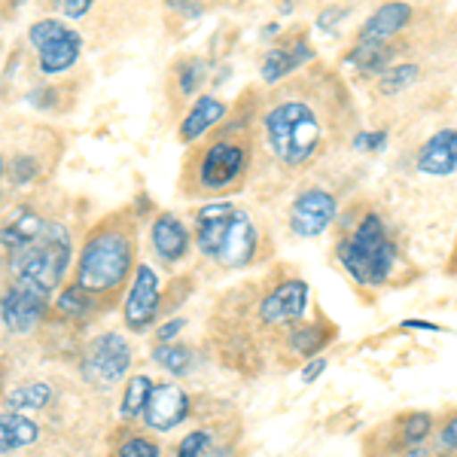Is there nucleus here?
<instances>
[{
    "mask_svg": "<svg viewBox=\"0 0 457 457\" xmlns=\"http://www.w3.org/2000/svg\"><path fill=\"white\" fill-rule=\"evenodd\" d=\"M351 116V98L333 73L287 79L262 110L265 150L284 171H302L348 135Z\"/></svg>",
    "mask_w": 457,
    "mask_h": 457,
    "instance_id": "f257e3e1",
    "label": "nucleus"
},
{
    "mask_svg": "<svg viewBox=\"0 0 457 457\" xmlns=\"http://www.w3.org/2000/svg\"><path fill=\"white\" fill-rule=\"evenodd\" d=\"M0 245L10 250V275L16 287L49 296L71 265V232L34 211H19L4 228Z\"/></svg>",
    "mask_w": 457,
    "mask_h": 457,
    "instance_id": "f03ea898",
    "label": "nucleus"
},
{
    "mask_svg": "<svg viewBox=\"0 0 457 457\" xmlns=\"http://www.w3.org/2000/svg\"><path fill=\"white\" fill-rule=\"evenodd\" d=\"M336 256L360 287H385L400 262V247L390 238L385 220L370 211L336 241Z\"/></svg>",
    "mask_w": 457,
    "mask_h": 457,
    "instance_id": "7ed1b4c3",
    "label": "nucleus"
},
{
    "mask_svg": "<svg viewBox=\"0 0 457 457\" xmlns=\"http://www.w3.org/2000/svg\"><path fill=\"white\" fill-rule=\"evenodd\" d=\"M135 271V247L131 238L120 228H104V232L92 235L79 256L77 287L86 290L88 296L95 293L120 290L125 278Z\"/></svg>",
    "mask_w": 457,
    "mask_h": 457,
    "instance_id": "20e7f679",
    "label": "nucleus"
},
{
    "mask_svg": "<svg viewBox=\"0 0 457 457\" xmlns=\"http://www.w3.org/2000/svg\"><path fill=\"white\" fill-rule=\"evenodd\" d=\"M250 144L238 137H220L211 146H204L202 159H198L195 177L198 187L204 193H226V189L238 187L247 174Z\"/></svg>",
    "mask_w": 457,
    "mask_h": 457,
    "instance_id": "39448f33",
    "label": "nucleus"
},
{
    "mask_svg": "<svg viewBox=\"0 0 457 457\" xmlns=\"http://www.w3.org/2000/svg\"><path fill=\"white\" fill-rule=\"evenodd\" d=\"M28 40H31L34 49L40 53L37 55L40 71L49 73V77L73 68L79 53H83V37L58 19H43V21H37V25H31Z\"/></svg>",
    "mask_w": 457,
    "mask_h": 457,
    "instance_id": "423d86ee",
    "label": "nucleus"
},
{
    "mask_svg": "<svg viewBox=\"0 0 457 457\" xmlns=\"http://www.w3.org/2000/svg\"><path fill=\"white\" fill-rule=\"evenodd\" d=\"M131 366V348L122 336L116 333H101L92 338L83 357V375L88 385L95 387H113L116 381L125 378Z\"/></svg>",
    "mask_w": 457,
    "mask_h": 457,
    "instance_id": "0eeeda50",
    "label": "nucleus"
},
{
    "mask_svg": "<svg viewBox=\"0 0 457 457\" xmlns=\"http://www.w3.org/2000/svg\"><path fill=\"white\" fill-rule=\"evenodd\" d=\"M336 217H338L336 195L323 187H308L293 198L287 226L299 238H317V235H323L336 223Z\"/></svg>",
    "mask_w": 457,
    "mask_h": 457,
    "instance_id": "6e6552de",
    "label": "nucleus"
},
{
    "mask_svg": "<svg viewBox=\"0 0 457 457\" xmlns=\"http://www.w3.org/2000/svg\"><path fill=\"white\" fill-rule=\"evenodd\" d=\"M162 305V287H159V275L153 265H137L135 278H131L129 287V296H125L122 305V317H125V327L141 333V329L150 327L159 314Z\"/></svg>",
    "mask_w": 457,
    "mask_h": 457,
    "instance_id": "1a4fd4ad",
    "label": "nucleus"
},
{
    "mask_svg": "<svg viewBox=\"0 0 457 457\" xmlns=\"http://www.w3.org/2000/svg\"><path fill=\"white\" fill-rule=\"evenodd\" d=\"M256 250H260V232H256L253 217L238 208L228 223L223 241H220L217 253H213V262L223 265V269H247L250 262L256 260Z\"/></svg>",
    "mask_w": 457,
    "mask_h": 457,
    "instance_id": "9d476101",
    "label": "nucleus"
},
{
    "mask_svg": "<svg viewBox=\"0 0 457 457\" xmlns=\"http://www.w3.org/2000/svg\"><path fill=\"white\" fill-rule=\"evenodd\" d=\"M312 62H314L312 40H308L305 34H293L265 53L260 73L269 86H278V83H284V79H293V73H299Z\"/></svg>",
    "mask_w": 457,
    "mask_h": 457,
    "instance_id": "9b49d317",
    "label": "nucleus"
},
{
    "mask_svg": "<svg viewBox=\"0 0 457 457\" xmlns=\"http://www.w3.org/2000/svg\"><path fill=\"white\" fill-rule=\"evenodd\" d=\"M189 415V394L177 385H159L153 387L150 394V403L144 409V424L150 430H159V433H168L174 427H180L187 421Z\"/></svg>",
    "mask_w": 457,
    "mask_h": 457,
    "instance_id": "f8f14e48",
    "label": "nucleus"
},
{
    "mask_svg": "<svg viewBox=\"0 0 457 457\" xmlns=\"http://www.w3.org/2000/svg\"><path fill=\"white\" fill-rule=\"evenodd\" d=\"M415 168L427 177H448L457 171V129H439L427 137L415 156Z\"/></svg>",
    "mask_w": 457,
    "mask_h": 457,
    "instance_id": "ddd939ff",
    "label": "nucleus"
},
{
    "mask_svg": "<svg viewBox=\"0 0 457 457\" xmlns=\"http://www.w3.org/2000/svg\"><path fill=\"white\" fill-rule=\"evenodd\" d=\"M46 312V296L34 290H25V287H12L4 299H0V320H4L6 329L12 333H28L37 320Z\"/></svg>",
    "mask_w": 457,
    "mask_h": 457,
    "instance_id": "4468645a",
    "label": "nucleus"
},
{
    "mask_svg": "<svg viewBox=\"0 0 457 457\" xmlns=\"http://www.w3.org/2000/svg\"><path fill=\"white\" fill-rule=\"evenodd\" d=\"M411 16H415V10H411L409 4H385V6H378V10H375L372 16L363 21L357 43H390L396 34L409 28Z\"/></svg>",
    "mask_w": 457,
    "mask_h": 457,
    "instance_id": "2eb2a0df",
    "label": "nucleus"
},
{
    "mask_svg": "<svg viewBox=\"0 0 457 457\" xmlns=\"http://www.w3.org/2000/svg\"><path fill=\"white\" fill-rule=\"evenodd\" d=\"M153 247H156L159 260L165 262H180L183 256L189 253V232L187 226H183L180 217H174V213H162V217H156V223H153Z\"/></svg>",
    "mask_w": 457,
    "mask_h": 457,
    "instance_id": "dca6fc26",
    "label": "nucleus"
},
{
    "mask_svg": "<svg viewBox=\"0 0 457 457\" xmlns=\"http://www.w3.org/2000/svg\"><path fill=\"white\" fill-rule=\"evenodd\" d=\"M226 101L213 98V95H202V98L195 101L193 107H189V113L183 116L180 122V141L193 144L198 137H204L213 125H220L226 120Z\"/></svg>",
    "mask_w": 457,
    "mask_h": 457,
    "instance_id": "f3484780",
    "label": "nucleus"
},
{
    "mask_svg": "<svg viewBox=\"0 0 457 457\" xmlns=\"http://www.w3.org/2000/svg\"><path fill=\"white\" fill-rule=\"evenodd\" d=\"M329 342H333V327L323 320H305L287 336V348H290L293 357H305V360H314Z\"/></svg>",
    "mask_w": 457,
    "mask_h": 457,
    "instance_id": "a211bd4d",
    "label": "nucleus"
},
{
    "mask_svg": "<svg viewBox=\"0 0 457 457\" xmlns=\"http://www.w3.org/2000/svg\"><path fill=\"white\" fill-rule=\"evenodd\" d=\"M394 58H396L394 43H357L351 49L348 62L363 73H370V77H381L385 71L394 68Z\"/></svg>",
    "mask_w": 457,
    "mask_h": 457,
    "instance_id": "6ab92c4d",
    "label": "nucleus"
},
{
    "mask_svg": "<svg viewBox=\"0 0 457 457\" xmlns=\"http://www.w3.org/2000/svg\"><path fill=\"white\" fill-rule=\"evenodd\" d=\"M37 433H40V427L31 418L16 415V411L4 415L0 418V454H10L16 448L31 445V442H37Z\"/></svg>",
    "mask_w": 457,
    "mask_h": 457,
    "instance_id": "aec40b11",
    "label": "nucleus"
},
{
    "mask_svg": "<svg viewBox=\"0 0 457 457\" xmlns=\"http://www.w3.org/2000/svg\"><path fill=\"white\" fill-rule=\"evenodd\" d=\"M153 387H156V385H153L150 375H131L129 385H125L122 403H120V418H125V421H135V418H141L146 403H150Z\"/></svg>",
    "mask_w": 457,
    "mask_h": 457,
    "instance_id": "412c9836",
    "label": "nucleus"
},
{
    "mask_svg": "<svg viewBox=\"0 0 457 457\" xmlns=\"http://www.w3.org/2000/svg\"><path fill=\"white\" fill-rule=\"evenodd\" d=\"M153 360H156L162 370H168L171 375H189L195 357H193V351H189L187 345L168 342V345H159V348L153 351Z\"/></svg>",
    "mask_w": 457,
    "mask_h": 457,
    "instance_id": "4be33fe9",
    "label": "nucleus"
},
{
    "mask_svg": "<svg viewBox=\"0 0 457 457\" xmlns=\"http://www.w3.org/2000/svg\"><path fill=\"white\" fill-rule=\"evenodd\" d=\"M418 64H394L390 71L381 73V79H378V88H381V95H400L405 92L411 83L418 79Z\"/></svg>",
    "mask_w": 457,
    "mask_h": 457,
    "instance_id": "5701e85b",
    "label": "nucleus"
},
{
    "mask_svg": "<svg viewBox=\"0 0 457 457\" xmlns=\"http://www.w3.org/2000/svg\"><path fill=\"white\" fill-rule=\"evenodd\" d=\"M49 400H53V390H49V385H25L19 390H12L10 400H6V405L10 409H43Z\"/></svg>",
    "mask_w": 457,
    "mask_h": 457,
    "instance_id": "b1692460",
    "label": "nucleus"
},
{
    "mask_svg": "<svg viewBox=\"0 0 457 457\" xmlns=\"http://www.w3.org/2000/svg\"><path fill=\"white\" fill-rule=\"evenodd\" d=\"M433 433V418L427 411H415L403 421V442L405 448H418Z\"/></svg>",
    "mask_w": 457,
    "mask_h": 457,
    "instance_id": "393cba45",
    "label": "nucleus"
},
{
    "mask_svg": "<svg viewBox=\"0 0 457 457\" xmlns=\"http://www.w3.org/2000/svg\"><path fill=\"white\" fill-rule=\"evenodd\" d=\"M213 445V436L208 430H193L189 436H183L180 448H177V457H208Z\"/></svg>",
    "mask_w": 457,
    "mask_h": 457,
    "instance_id": "a878e982",
    "label": "nucleus"
},
{
    "mask_svg": "<svg viewBox=\"0 0 457 457\" xmlns=\"http://www.w3.org/2000/svg\"><path fill=\"white\" fill-rule=\"evenodd\" d=\"M351 146L353 150H363V153H381L387 146V131L385 129H363L351 137Z\"/></svg>",
    "mask_w": 457,
    "mask_h": 457,
    "instance_id": "bb28decb",
    "label": "nucleus"
},
{
    "mask_svg": "<svg viewBox=\"0 0 457 457\" xmlns=\"http://www.w3.org/2000/svg\"><path fill=\"white\" fill-rule=\"evenodd\" d=\"M116 457H159V445L146 436H131L122 442V448Z\"/></svg>",
    "mask_w": 457,
    "mask_h": 457,
    "instance_id": "cd10ccee",
    "label": "nucleus"
},
{
    "mask_svg": "<svg viewBox=\"0 0 457 457\" xmlns=\"http://www.w3.org/2000/svg\"><path fill=\"white\" fill-rule=\"evenodd\" d=\"M88 302H92V296H88L86 290H79V287L73 284L71 290H64V293H62L58 305H62V312H68V314H83L86 308H88Z\"/></svg>",
    "mask_w": 457,
    "mask_h": 457,
    "instance_id": "c85d7f7f",
    "label": "nucleus"
},
{
    "mask_svg": "<svg viewBox=\"0 0 457 457\" xmlns=\"http://www.w3.org/2000/svg\"><path fill=\"white\" fill-rule=\"evenodd\" d=\"M351 10H345V6H327V10L317 16V28H323V31H333L342 19H348Z\"/></svg>",
    "mask_w": 457,
    "mask_h": 457,
    "instance_id": "c756f323",
    "label": "nucleus"
},
{
    "mask_svg": "<svg viewBox=\"0 0 457 457\" xmlns=\"http://www.w3.org/2000/svg\"><path fill=\"white\" fill-rule=\"evenodd\" d=\"M439 448L442 452H457V415L448 418L445 427L439 430Z\"/></svg>",
    "mask_w": 457,
    "mask_h": 457,
    "instance_id": "7c9ffc66",
    "label": "nucleus"
},
{
    "mask_svg": "<svg viewBox=\"0 0 457 457\" xmlns=\"http://www.w3.org/2000/svg\"><path fill=\"white\" fill-rule=\"evenodd\" d=\"M198 83H202V64L193 62L187 71H183V77H180V92L183 95H193L195 88H198Z\"/></svg>",
    "mask_w": 457,
    "mask_h": 457,
    "instance_id": "2f4dec72",
    "label": "nucleus"
},
{
    "mask_svg": "<svg viewBox=\"0 0 457 457\" xmlns=\"http://www.w3.org/2000/svg\"><path fill=\"white\" fill-rule=\"evenodd\" d=\"M187 327V320H183V317H171V320L168 323H162L159 327V333H156V338H159V345H168L171 342V338L180 333V329Z\"/></svg>",
    "mask_w": 457,
    "mask_h": 457,
    "instance_id": "473e14b6",
    "label": "nucleus"
},
{
    "mask_svg": "<svg viewBox=\"0 0 457 457\" xmlns=\"http://www.w3.org/2000/svg\"><path fill=\"white\" fill-rule=\"evenodd\" d=\"M34 171H37V162H31V159H16V162H12V180H16V183H28L34 177Z\"/></svg>",
    "mask_w": 457,
    "mask_h": 457,
    "instance_id": "72a5a7b5",
    "label": "nucleus"
},
{
    "mask_svg": "<svg viewBox=\"0 0 457 457\" xmlns=\"http://www.w3.org/2000/svg\"><path fill=\"white\" fill-rule=\"evenodd\" d=\"M323 370H327V360H323V357L308 360V363H305V370H302V381H305V385H312V381L320 378Z\"/></svg>",
    "mask_w": 457,
    "mask_h": 457,
    "instance_id": "f704fd0d",
    "label": "nucleus"
},
{
    "mask_svg": "<svg viewBox=\"0 0 457 457\" xmlns=\"http://www.w3.org/2000/svg\"><path fill=\"white\" fill-rule=\"evenodd\" d=\"M88 10H92V0H64V4H62V12H64L68 19L86 16Z\"/></svg>",
    "mask_w": 457,
    "mask_h": 457,
    "instance_id": "c9c22d12",
    "label": "nucleus"
},
{
    "mask_svg": "<svg viewBox=\"0 0 457 457\" xmlns=\"http://www.w3.org/2000/svg\"><path fill=\"white\" fill-rule=\"evenodd\" d=\"M403 329H424V333H439L442 327H436V323H427V320H403Z\"/></svg>",
    "mask_w": 457,
    "mask_h": 457,
    "instance_id": "e433bc0d",
    "label": "nucleus"
},
{
    "mask_svg": "<svg viewBox=\"0 0 457 457\" xmlns=\"http://www.w3.org/2000/svg\"><path fill=\"white\" fill-rule=\"evenodd\" d=\"M403 457H430V454H427V452H424V448H421V445H418V448H409V452H405Z\"/></svg>",
    "mask_w": 457,
    "mask_h": 457,
    "instance_id": "4c0bfd02",
    "label": "nucleus"
},
{
    "mask_svg": "<svg viewBox=\"0 0 457 457\" xmlns=\"http://www.w3.org/2000/svg\"><path fill=\"white\" fill-rule=\"evenodd\" d=\"M448 269H452V275L457 278V245H454V253H452V265H448Z\"/></svg>",
    "mask_w": 457,
    "mask_h": 457,
    "instance_id": "58836bf2",
    "label": "nucleus"
},
{
    "mask_svg": "<svg viewBox=\"0 0 457 457\" xmlns=\"http://www.w3.org/2000/svg\"><path fill=\"white\" fill-rule=\"evenodd\" d=\"M0 174H4V162H0Z\"/></svg>",
    "mask_w": 457,
    "mask_h": 457,
    "instance_id": "ea45409f",
    "label": "nucleus"
}]
</instances>
